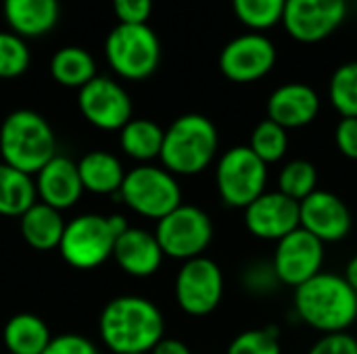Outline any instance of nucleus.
I'll list each match as a JSON object with an SVG mask.
<instances>
[{
	"instance_id": "1",
	"label": "nucleus",
	"mask_w": 357,
	"mask_h": 354,
	"mask_svg": "<svg viewBox=\"0 0 357 354\" xmlns=\"http://www.w3.org/2000/svg\"><path fill=\"white\" fill-rule=\"evenodd\" d=\"M98 334L113 354H149L165 338V319L149 298L117 296L105 305L98 317Z\"/></svg>"
},
{
	"instance_id": "2",
	"label": "nucleus",
	"mask_w": 357,
	"mask_h": 354,
	"mask_svg": "<svg viewBox=\"0 0 357 354\" xmlns=\"http://www.w3.org/2000/svg\"><path fill=\"white\" fill-rule=\"evenodd\" d=\"M295 313L316 332H347L357 321V292L343 275L322 271L295 288Z\"/></svg>"
},
{
	"instance_id": "3",
	"label": "nucleus",
	"mask_w": 357,
	"mask_h": 354,
	"mask_svg": "<svg viewBox=\"0 0 357 354\" xmlns=\"http://www.w3.org/2000/svg\"><path fill=\"white\" fill-rule=\"evenodd\" d=\"M218 148L220 134L213 121L199 113H186L165 129L159 161L176 177H190L203 173L213 163Z\"/></svg>"
},
{
	"instance_id": "4",
	"label": "nucleus",
	"mask_w": 357,
	"mask_h": 354,
	"mask_svg": "<svg viewBox=\"0 0 357 354\" xmlns=\"http://www.w3.org/2000/svg\"><path fill=\"white\" fill-rule=\"evenodd\" d=\"M0 156L2 163L36 175L56 156V138L50 123L31 108L8 113L0 125Z\"/></svg>"
},
{
	"instance_id": "5",
	"label": "nucleus",
	"mask_w": 357,
	"mask_h": 354,
	"mask_svg": "<svg viewBox=\"0 0 357 354\" xmlns=\"http://www.w3.org/2000/svg\"><path fill=\"white\" fill-rule=\"evenodd\" d=\"M105 58L119 77L142 81L151 77L161 63V42L149 23H117L105 40Z\"/></svg>"
},
{
	"instance_id": "6",
	"label": "nucleus",
	"mask_w": 357,
	"mask_h": 354,
	"mask_svg": "<svg viewBox=\"0 0 357 354\" xmlns=\"http://www.w3.org/2000/svg\"><path fill=\"white\" fill-rule=\"evenodd\" d=\"M117 196L130 211L155 221L163 219L182 204V188L176 175L151 163L128 171Z\"/></svg>"
},
{
	"instance_id": "7",
	"label": "nucleus",
	"mask_w": 357,
	"mask_h": 354,
	"mask_svg": "<svg viewBox=\"0 0 357 354\" xmlns=\"http://www.w3.org/2000/svg\"><path fill=\"white\" fill-rule=\"evenodd\" d=\"M268 165L249 148H228L215 165V190L230 209H247L266 192Z\"/></svg>"
},
{
	"instance_id": "8",
	"label": "nucleus",
	"mask_w": 357,
	"mask_h": 354,
	"mask_svg": "<svg viewBox=\"0 0 357 354\" xmlns=\"http://www.w3.org/2000/svg\"><path fill=\"white\" fill-rule=\"evenodd\" d=\"M117 238L109 215L86 213L67 221L59 252L69 267L88 271L113 257Z\"/></svg>"
},
{
	"instance_id": "9",
	"label": "nucleus",
	"mask_w": 357,
	"mask_h": 354,
	"mask_svg": "<svg viewBox=\"0 0 357 354\" xmlns=\"http://www.w3.org/2000/svg\"><path fill=\"white\" fill-rule=\"evenodd\" d=\"M155 236L167 259L186 263L203 257L209 248L213 240V223L203 209L195 204H180L176 211L157 221Z\"/></svg>"
},
{
	"instance_id": "10",
	"label": "nucleus",
	"mask_w": 357,
	"mask_h": 354,
	"mask_svg": "<svg viewBox=\"0 0 357 354\" xmlns=\"http://www.w3.org/2000/svg\"><path fill=\"white\" fill-rule=\"evenodd\" d=\"M174 294L178 307L186 315H211L224 298V273L220 265L205 255L182 263L176 275Z\"/></svg>"
},
{
	"instance_id": "11",
	"label": "nucleus",
	"mask_w": 357,
	"mask_h": 354,
	"mask_svg": "<svg viewBox=\"0 0 357 354\" xmlns=\"http://www.w3.org/2000/svg\"><path fill=\"white\" fill-rule=\"evenodd\" d=\"M276 58V46L266 33L247 31L232 38L222 48L218 65L226 79L234 83H253L274 69Z\"/></svg>"
},
{
	"instance_id": "12",
	"label": "nucleus",
	"mask_w": 357,
	"mask_h": 354,
	"mask_svg": "<svg viewBox=\"0 0 357 354\" xmlns=\"http://www.w3.org/2000/svg\"><path fill=\"white\" fill-rule=\"evenodd\" d=\"M77 106L84 119L102 131H119L132 121V98L121 83L111 77L96 75L77 94Z\"/></svg>"
},
{
	"instance_id": "13",
	"label": "nucleus",
	"mask_w": 357,
	"mask_h": 354,
	"mask_svg": "<svg viewBox=\"0 0 357 354\" xmlns=\"http://www.w3.org/2000/svg\"><path fill=\"white\" fill-rule=\"evenodd\" d=\"M345 17L347 0H287L280 23L293 40L316 44L333 35Z\"/></svg>"
},
{
	"instance_id": "14",
	"label": "nucleus",
	"mask_w": 357,
	"mask_h": 354,
	"mask_svg": "<svg viewBox=\"0 0 357 354\" xmlns=\"http://www.w3.org/2000/svg\"><path fill=\"white\" fill-rule=\"evenodd\" d=\"M274 271L282 286L299 288L324 267V244L303 227L276 242L272 257Z\"/></svg>"
},
{
	"instance_id": "15",
	"label": "nucleus",
	"mask_w": 357,
	"mask_h": 354,
	"mask_svg": "<svg viewBox=\"0 0 357 354\" xmlns=\"http://www.w3.org/2000/svg\"><path fill=\"white\" fill-rule=\"evenodd\" d=\"M299 223L322 244H335L351 234L354 217L341 196L316 190L299 202Z\"/></svg>"
},
{
	"instance_id": "16",
	"label": "nucleus",
	"mask_w": 357,
	"mask_h": 354,
	"mask_svg": "<svg viewBox=\"0 0 357 354\" xmlns=\"http://www.w3.org/2000/svg\"><path fill=\"white\" fill-rule=\"evenodd\" d=\"M245 211L247 232L266 242H278L299 230V202L282 192H264Z\"/></svg>"
},
{
	"instance_id": "17",
	"label": "nucleus",
	"mask_w": 357,
	"mask_h": 354,
	"mask_svg": "<svg viewBox=\"0 0 357 354\" xmlns=\"http://www.w3.org/2000/svg\"><path fill=\"white\" fill-rule=\"evenodd\" d=\"M36 182V192L38 200L56 209V211H67L75 207L82 198L84 184L79 177L77 163L71 161L69 156L56 154L52 161H48L33 177Z\"/></svg>"
},
{
	"instance_id": "18",
	"label": "nucleus",
	"mask_w": 357,
	"mask_h": 354,
	"mask_svg": "<svg viewBox=\"0 0 357 354\" xmlns=\"http://www.w3.org/2000/svg\"><path fill=\"white\" fill-rule=\"evenodd\" d=\"M320 104V96L312 86L291 81L282 83L270 94L266 111L268 119L282 125L284 129H301L316 121Z\"/></svg>"
},
{
	"instance_id": "19",
	"label": "nucleus",
	"mask_w": 357,
	"mask_h": 354,
	"mask_svg": "<svg viewBox=\"0 0 357 354\" xmlns=\"http://www.w3.org/2000/svg\"><path fill=\"white\" fill-rule=\"evenodd\" d=\"M113 259L117 267L132 277H151L161 269L165 259L155 232L142 227H128L115 242Z\"/></svg>"
},
{
	"instance_id": "20",
	"label": "nucleus",
	"mask_w": 357,
	"mask_h": 354,
	"mask_svg": "<svg viewBox=\"0 0 357 354\" xmlns=\"http://www.w3.org/2000/svg\"><path fill=\"white\" fill-rule=\"evenodd\" d=\"M2 10L13 33L40 38L59 23V0H2Z\"/></svg>"
},
{
	"instance_id": "21",
	"label": "nucleus",
	"mask_w": 357,
	"mask_h": 354,
	"mask_svg": "<svg viewBox=\"0 0 357 354\" xmlns=\"http://www.w3.org/2000/svg\"><path fill=\"white\" fill-rule=\"evenodd\" d=\"M65 225L67 223H65L61 211H56L40 200L19 217V230H21L25 244L31 246L33 250H42V252L54 250V248L59 250V244L65 234Z\"/></svg>"
},
{
	"instance_id": "22",
	"label": "nucleus",
	"mask_w": 357,
	"mask_h": 354,
	"mask_svg": "<svg viewBox=\"0 0 357 354\" xmlns=\"http://www.w3.org/2000/svg\"><path fill=\"white\" fill-rule=\"evenodd\" d=\"M79 177L84 184L86 192L98 194V196H109V194H119L126 171L121 161L107 150H92L84 154L77 161Z\"/></svg>"
},
{
	"instance_id": "23",
	"label": "nucleus",
	"mask_w": 357,
	"mask_h": 354,
	"mask_svg": "<svg viewBox=\"0 0 357 354\" xmlns=\"http://www.w3.org/2000/svg\"><path fill=\"white\" fill-rule=\"evenodd\" d=\"M50 328L42 317L33 313L13 315L2 330V342L6 354H42L50 344Z\"/></svg>"
},
{
	"instance_id": "24",
	"label": "nucleus",
	"mask_w": 357,
	"mask_h": 354,
	"mask_svg": "<svg viewBox=\"0 0 357 354\" xmlns=\"http://www.w3.org/2000/svg\"><path fill=\"white\" fill-rule=\"evenodd\" d=\"M165 129L151 119H132L119 129V148L126 156L149 165L161 156Z\"/></svg>"
},
{
	"instance_id": "25",
	"label": "nucleus",
	"mask_w": 357,
	"mask_h": 354,
	"mask_svg": "<svg viewBox=\"0 0 357 354\" xmlns=\"http://www.w3.org/2000/svg\"><path fill=\"white\" fill-rule=\"evenodd\" d=\"M38 202L33 175H27L0 161V215L21 217Z\"/></svg>"
},
{
	"instance_id": "26",
	"label": "nucleus",
	"mask_w": 357,
	"mask_h": 354,
	"mask_svg": "<svg viewBox=\"0 0 357 354\" xmlns=\"http://www.w3.org/2000/svg\"><path fill=\"white\" fill-rule=\"evenodd\" d=\"M50 75L56 83L79 90L96 77V61L86 48L65 46L52 54Z\"/></svg>"
},
{
	"instance_id": "27",
	"label": "nucleus",
	"mask_w": 357,
	"mask_h": 354,
	"mask_svg": "<svg viewBox=\"0 0 357 354\" xmlns=\"http://www.w3.org/2000/svg\"><path fill=\"white\" fill-rule=\"evenodd\" d=\"M249 148L266 163H278L289 152V129L274 123L272 119H264L251 131Z\"/></svg>"
},
{
	"instance_id": "28",
	"label": "nucleus",
	"mask_w": 357,
	"mask_h": 354,
	"mask_svg": "<svg viewBox=\"0 0 357 354\" xmlns=\"http://www.w3.org/2000/svg\"><path fill=\"white\" fill-rule=\"evenodd\" d=\"M287 0H232L236 19L251 31H268L282 21Z\"/></svg>"
},
{
	"instance_id": "29",
	"label": "nucleus",
	"mask_w": 357,
	"mask_h": 354,
	"mask_svg": "<svg viewBox=\"0 0 357 354\" xmlns=\"http://www.w3.org/2000/svg\"><path fill=\"white\" fill-rule=\"evenodd\" d=\"M318 190V169L305 159L289 161L278 173V192L301 202Z\"/></svg>"
},
{
	"instance_id": "30",
	"label": "nucleus",
	"mask_w": 357,
	"mask_h": 354,
	"mask_svg": "<svg viewBox=\"0 0 357 354\" xmlns=\"http://www.w3.org/2000/svg\"><path fill=\"white\" fill-rule=\"evenodd\" d=\"M328 100L341 117H357V61L335 69L328 83Z\"/></svg>"
},
{
	"instance_id": "31",
	"label": "nucleus",
	"mask_w": 357,
	"mask_h": 354,
	"mask_svg": "<svg viewBox=\"0 0 357 354\" xmlns=\"http://www.w3.org/2000/svg\"><path fill=\"white\" fill-rule=\"evenodd\" d=\"M31 63L25 40L13 31H0V79L21 77Z\"/></svg>"
},
{
	"instance_id": "32",
	"label": "nucleus",
	"mask_w": 357,
	"mask_h": 354,
	"mask_svg": "<svg viewBox=\"0 0 357 354\" xmlns=\"http://www.w3.org/2000/svg\"><path fill=\"white\" fill-rule=\"evenodd\" d=\"M226 354H282L278 330H247L230 342Z\"/></svg>"
},
{
	"instance_id": "33",
	"label": "nucleus",
	"mask_w": 357,
	"mask_h": 354,
	"mask_svg": "<svg viewBox=\"0 0 357 354\" xmlns=\"http://www.w3.org/2000/svg\"><path fill=\"white\" fill-rule=\"evenodd\" d=\"M241 282H243V288L253 294V296H268L272 292L278 290L280 280L274 271V265L272 261H253L245 267L243 275H241Z\"/></svg>"
},
{
	"instance_id": "34",
	"label": "nucleus",
	"mask_w": 357,
	"mask_h": 354,
	"mask_svg": "<svg viewBox=\"0 0 357 354\" xmlns=\"http://www.w3.org/2000/svg\"><path fill=\"white\" fill-rule=\"evenodd\" d=\"M113 13L119 23L142 25L153 13V0H113Z\"/></svg>"
},
{
	"instance_id": "35",
	"label": "nucleus",
	"mask_w": 357,
	"mask_h": 354,
	"mask_svg": "<svg viewBox=\"0 0 357 354\" xmlns=\"http://www.w3.org/2000/svg\"><path fill=\"white\" fill-rule=\"evenodd\" d=\"M42 354H100L94 342L79 334H61L52 336L50 344Z\"/></svg>"
},
{
	"instance_id": "36",
	"label": "nucleus",
	"mask_w": 357,
	"mask_h": 354,
	"mask_svg": "<svg viewBox=\"0 0 357 354\" xmlns=\"http://www.w3.org/2000/svg\"><path fill=\"white\" fill-rule=\"evenodd\" d=\"M307 354H357V340L347 334H324Z\"/></svg>"
},
{
	"instance_id": "37",
	"label": "nucleus",
	"mask_w": 357,
	"mask_h": 354,
	"mask_svg": "<svg viewBox=\"0 0 357 354\" xmlns=\"http://www.w3.org/2000/svg\"><path fill=\"white\" fill-rule=\"evenodd\" d=\"M335 144L345 159L357 161V117H341L335 127Z\"/></svg>"
},
{
	"instance_id": "38",
	"label": "nucleus",
	"mask_w": 357,
	"mask_h": 354,
	"mask_svg": "<svg viewBox=\"0 0 357 354\" xmlns=\"http://www.w3.org/2000/svg\"><path fill=\"white\" fill-rule=\"evenodd\" d=\"M149 354H192V351L176 338H163Z\"/></svg>"
},
{
	"instance_id": "39",
	"label": "nucleus",
	"mask_w": 357,
	"mask_h": 354,
	"mask_svg": "<svg viewBox=\"0 0 357 354\" xmlns=\"http://www.w3.org/2000/svg\"><path fill=\"white\" fill-rule=\"evenodd\" d=\"M345 282L354 288L357 292V255L347 263V267H345Z\"/></svg>"
},
{
	"instance_id": "40",
	"label": "nucleus",
	"mask_w": 357,
	"mask_h": 354,
	"mask_svg": "<svg viewBox=\"0 0 357 354\" xmlns=\"http://www.w3.org/2000/svg\"><path fill=\"white\" fill-rule=\"evenodd\" d=\"M130 354H146V353H130Z\"/></svg>"
}]
</instances>
